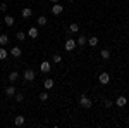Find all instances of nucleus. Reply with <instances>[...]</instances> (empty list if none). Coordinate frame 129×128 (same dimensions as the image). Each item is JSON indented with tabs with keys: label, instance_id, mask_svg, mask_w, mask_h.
I'll list each match as a JSON object with an SVG mask.
<instances>
[{
	"label": "nucleus",
	"instance_id": "nucleus-1",
	"mask_svg": "<svg viewBox=\"0 0 129 128\" xmlns=\"http://www.w3.org/2000/svg\"><path fill=\"white\" fill-rule=\"evenodd\" d=\"M79 104H81V107H84V109H89L91 106H93V102L89 100L86 95H81V99H79Z\"/></svg>",
	"mask_w": 129,
	"mask_h": 128
},
{
	"label": "nucleus",
	"instance_id": "nucleus-2",
	"mask_svg": "<svg viewBox=\"0 0 129 128\" xmlns=\"http://www.w3.org/2000/svg\"><path fill=\"white\" fill-rule=\"evenodd\" d=\"M22 76H24V80H26V81H33V80L36 78V73H35L33 69H26Z\"/></svg>",
	"mask_w": 129,
	"mask_h": 128
},
{
	"label": "nucleus",
	"instance_id": "nucleus-3",
	"mask_svg": "<svg viewBox=\"0 0 129 128\" xmlns=\"http://www.w3.org/2000/svg\"><path fill=\"white\" fill-rule=\"evenodd\" d=\"M64 12V5H60V4H53L52 5V14L53 16H60Z\"/></svg>",
	"mask_w": 129,
	"mask_h": 128
},
{
	"label": "nucleus",
	"instance_id": "nucleus-4",
	"mask_svg": "<svg viewBox=\"0 0 129 128\" xmlns=\"http://www.w3.org/2000/svg\"><path fill=\"white\" fill-rule=\"evenodd\" d=\"M64 49L67 50V52H71V50H74L76 49V40H72V38H69L66 43H64Z\"/></svg>",
	"mask_w": 129,
	"mask_h": 128
},
{
	"label": "nucleus",
	"instance_id": "nucleus-5",
	"mask_svg": "<svg viewBox=\"0 0 129 128\" xmlns=\"http://www.w3.org/2000/svg\"><path fill=\"white\" fill-rule=\"evenodd\" d=\"M98 81L102 83V85H107V83L110 81V75L109 73H100L98 75Z\"/></svg>",
	"mask_w": 129,
	"mask_h": 128
},
{
	"label": "nucleus",
	"instance_id": "nucleus-6",
	"mask_svg": "<svg viewBox=\"0 0 129 128\" xmlns=\"http://www.w3.org/2000/svg\"><path fill=\"white\" fill-rule=\"evenodd\" d=\"M40 69H41V73H50V69H52V66H50V62H48V61H41Z\"/></svg>",
	"mask_w": 129,
	"mask_h": 128
},
{
	"label": "nucleus",
	"instance_id": "nucleus-7",
	"mask_svg": "<svg viewBox=\"0 0 129 128\" xmlns=\"http://www.w3.org/2000/svg\"><path fill=\"white\" fill-rule=\"evenodd\" d=\"M114 104H115V106H119V107H124V106L127 104V99L124 97V95H120V97H117V100H115Z\"/></svg>",
	"mask_w": 129,
	"mask_h": 128
},
{
	"label": "nucleus",
	"instance_id": "nucleus-8",
	"mask_svg": "<svg viewBox=\"0 0 129 128\" xmlns=\"http://www.w3.org/2000/svg\"><path fill=\"white\" fill-rule=\"evenodd\" d=\"M21 54H22L21 47H12V49H10V56H12V57H16V59L21 57Z\"/></svg>",
	"mask_w": 129,
	"mask_h": 128
},
{
	"label": "nucleus",
	"instance_id": "nucleus-9",
	"mask_svg": "<svg viewBox=\"0 0 129 128\" xmlns=\"http://www.w3.org/2000/svg\"><path fill=\"white\" fill-rule=\"evenodd\" d=\"M21 16H22L24 19H28V17H31V16H33V10H31L29 7H24V9L21 10Z\"/></svg>",
	"mask_w": 129,
	"mask_h": 128
},
{
	"label": "nucleus",
	"instance_id": "nucleus-10",
	"mask_svg": "<svg viewBox=\"0 0 129 128\" xmlns=\"http://www.w3.org/2000/svg\"><path fill=\"white\" fill-rule=\"evenodd\" d=\"M28 36H29V38H38V28H36V26L29 28V30H28Z\"/></svg>",
	"mask_w": 129,
	"mask_h": 128
},
{
	"label": "nucleus",
	"instance_id": "nucleus-11",
	"mask_svg": "<svg viewBox=\"0 0 129 128\" xmlns=\"http://www.w3.org/2000/svg\"><path fill=\"white\" fill-rule=\"evenodd\" d=\"M24 123H26V118H24V116H16V118H14V125H16V126H22Z\"/></svg>",
	"mask_w": 129,
	"mask_h": 128
},
{
	"label": "nucleus",
	"instance_id": "nucleus-12",
	"mask_svg": "<svg viewBox=\"0 0 129 128\" xmlns=\"http://www.w3.org/2000/svg\"><path fill=\"white\" fill-rule=\"evenodd\" d=\"M9 43V36L5 33H0V47H5Z\"/></svg>",
	"mask_w": 129,
	"mask_h": 128
},
{
	"label": "nucleus",
	"instance_id": "nucleus-13",
	"mask_svg": "<svg viewBox=\"0 0 129 128\" xmlns=\"http://www.w3.org/2000/svg\"><path fill=\"white\" fill-rule=\"evenodd\" d=\"M88 45L89 47H96V45H98V36H89L88 38Z\"/></svg>",
	"mask_w": 129,
	"mask_h": 128
},
{
	"label": "nucleus",
	"instance_id": "nucleus-14",
	"mask_svg": "<svg viewBox=\"0 0 129 128\" xmlns=\"http://www.w3.org/2000/svg\"><path fill=\"white\" fill-rule=\"evenodd\" d=\"M86 43H88V38H86L84 35H81L79 38L76 40V45H81V47H83V45H86Z\"/></svg>",
	"mask_w": 129,
	"mask_h": 128
},
{
	"label": "nucleus",
	"instance_id": "nucleus-15",
	"mask_svg": "<svg viewBox=\"0 0 129 128\" xmlns=\"http://www.w3.org/2000/svg\"><path fill=\"white\" fill-rule=\"evenodd\" d=\"M5 95L7 97H14L16 95V87H7L5 88Z\"/></svg>",
	"mask_w": 129,
	"mask_h": 128
},
{
	"label": "nucleus",
	"instance_id": "nucleus-16",
	"mask_svg": "<svg viewBox=\"0 0 129 128\" xmlns=\"http://www.w3.org/2000/svg\"><path fill=\"white\" fill-rule=\"evenodd\" d=\"M69 31L71 33H78V31H79V24H78V23H71L69 24Z\"/></svg>",
	"mask_w": 129,
	"mask_h": 128
},
{
	"label": "nucleus",
	"instance_id": "nucleus-17",
	"mask_svg": "<svg viewBox=\"0 0 129 128\" xmlns=\"http://www.w3.org/2000/svg\"><path fill=\"white\" fill-rule=\"evenodd\" d=\"M43 87H45L47 90L53 88V80H52V78H47V80H45V83H43Z\"/></svg>",
	"mask_w": 129,
	"mask_h": 128
},
{
	"label": "nucleus",
	"instance_id": "nucleus-18",
	"mask_svg": "<svg viewBox=\"0 0 129 128\" xmlns=\"http://www.w3.org/2000/svg\"><path fill=\"white\" fill-rule=\"evenodd\" d=\"M100 56H102V59H105V61L110 59V50L109 49H103L102 52H100Z\"/></svg>",
	"mask_w": 129,
	"mask_h": 128
},
{
	"label": "nucleus",
	"instance_id": "nucleus-19",
	"mask_svg": "<svg viewBox=\"0 0 129 128\" xmlns=\"http://www.w3.org/2000/svg\"><path fill=\"white\" fill-rule=\"evenodd\" d=\"M4 21H5V24H7V26H14V17H12V16H9V14L4 17Z\"/></svg>",
	"mask_w": 129,
	"mask_h": 128
},
{
	"label": "nucleus",
	"instance_id": "nucleus-20",
	"mask_svg": "<svg viewBox=\"0 0 129 128\" xmlns=\"http://www.w3.org/2000/svg\"><path fill=\"white\" fill-rule=\"evenodd\" d=\"M47 17H45V16H40V17H38V19H36V24H38V26H45V24H47Z\"/></svg>",
	"mask_w": 129,
	"mask_h": 128
},
{
	"label": "nucleus",
	"instance_id": "nucleus-21",
	"mask_svg": "<svg viewBox=\"0 0 129 128\" xmlns=\"http://www.w3.org/2000/svg\"><path fill=\"white\" fill-rule=\"evenodd\" d=\"M7 56H9V52L4 49V47H0V61H5V59H7Z\"/></svg>",
	"mask_w": 129,
	"mask_h": 128
},
{
	"label": "nucleus",
	"instance_id": "nucleus-22",
	"mask_svg": "<svg viewBox=\"0 0 129 128\" xmlns=\"http://www.w3.org/2000/svg\"><path fill=\"white\" fill-rule=\"evenodd\" d=\"M17 78H19V73H17V71H12L9 75V81H16Z\"/></svg>",
	"mask_w": 129,
	"mask_h": 128
},
{
	"label": "nucleus",
	"instance_id": "nucleus-23",
	"mask_svg": "<svg viewBox=\"0 0 129 128\" xmlns=\"http://www.w3.org/2000/svg\"><path fill=\"white\" fill-rule=\"evenodd\" d=\"M16 38L19 40V42H22V40H26V33H24V31H17V35H16Z\"/></svg>",
	"mask_w": 129,
	"mask_h": 128
},
{
	"label": "nucleus",
	"instance_id": "nucleus-24",
	"mask_svg": "<svg viewBox=\"0 0 129 128\" xmlns=\"http://www.w3.org/2000/svg\"><path fill=\"white\" fill-rule=\"evenodd\" d=\"M53 61H55V64L62 62V56H60V54H55V56H53Z\"/></svg>",
	"mask_w": 129,
	"mask_h": 128
},
{
	"label": "nucleus",
	"instance_id": "nucleus-25",
	"mask_svg": "<svg viewBox=\"0 0 129 128\" xmlns=\"http://www.w3.org/2000/svg\"><path fill=\"white\" fill-rule=\"evenodd\" d=\"M40 100H48V94H47V92H41L40 94Z\"/></svg>",
	"mask_w": 129,
	"mask_h": 128
},
{
	"label": "nucleus",
	"instance_id": "nucleus-26",
	"mask_svg": "<svg viewBox=\"0 0 129 128\" xmlns=\"http://www.w3.org/2000/svg\"><path fill=\"white\" fill-rule=\"evenodd\" d=\"M24 100V95L22 94H16V102H22Z\"/></svg>",
	"mask_w": 129,
	"mask_h": 128
},
{
	"label": "nucleus",
	"instance_id": "nucleus-27",
	"mask_svg": "<svg viewBox=\"0 0 129 128\" xmlns=\"http://www.w3.org/2000/svg\"><path fill=\"white\" fill-rule=\"evenodd\" d=\"M103 102H105V107H112V106H114V102H112L110 99H107V100H103Z\"/></svg>",
	"mask_w": 129,
	"mask_h": 128
},
{
	"label": "nucleus",
	"instance_id": "nucleus-28",
	"mask_svg": "<svg viewBox=\"0 0 129 128\" xmlns=\"http://www.w3.org/2000/svg\"><path fill=\"white\" fill-rule=\"evenodd\" d=\"M0 12H7V4H0Z\"/></svg>",
	"mask_w": 129,
	"mask_h": 128
},
{
	"label": "nucleus",
	"instance_id": "nucleus-29",
	"mask_svg": "<svg viewBox=\"0 0 129 128\" xmlns=\"http://www.w3.org/2000/svg\"><path fill=\"white\" fill-rule=\"evenodd\" d=\"M52 2H53V4H59V0H52Z\"/></svg>",
	"mask_w": 129,
	"mask_h": 128
},
{
	"label": "nucleus",
	"instance_id": "nucleus-30",
	"mask_svg": "<svg viewBox=\"0 0 129 128\" xmlns=\"http://www.w3.org/2000/svg\"><path fill=\"white\" fill-rule=\"evenodd\" d=\"M69 2H74V0H69Z\"/></svg>",
	"mask_w": 129,
	"mask_h": 128
}]
</instances>
